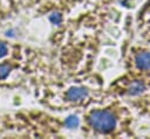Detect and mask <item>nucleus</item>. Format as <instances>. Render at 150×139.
<instances>
[{
    "label": "nucleus",
    "instance_id": "2",
    "mask_svg": "<svg viewBox=\"0 0 150 139\" xmlns=\"http://www.w3.org/2000/svg\"><path fill=\"white\" fill-rule=\"evenodd\" d=\"M87 90L84 88H80V86H76V88H71L67 91V98L69 100H80V99H83L86 96H87Z\"/></svg>",
    "mask_w": 150,
    "mask_h": 139
},
{
    "label": "nucleus",
    "instance_id": "8",
    "mask_svg": "<svg viewBox=\"0 0 150 139\" xmlns=\"http://www.w3.org/2000/svg\"><path fill=\"white\" fill-rule=\"evenodd\" d=\"M6 54H7V47H6V44L0 42V58L4 57Z\"/></svg>",
    "mask_w": 150,
    "mask_h": 139
},
{
    "label": "nucleus",
    "instance_id": "3",
    "mask_svg": "<svg viewBox=\"0 0 150 139\" xmlns=\"http://www.w3.org/2000/svg\"><path fill=\"white\" fill-rule=\"evenodd\" d=\"M135 63L138 69L148 70L150 69V53H141L136 56Z\"/></svg>",
    "mask_w": 150,
    "mask_h": 139
},
{
    "label": "nucleus",
    "instance_id": "4",
    "mask_svg": "<svg viewBox=\"0 0 150 139\" xmlns=\"http://www.w3.org/2000/svg\"><path fill=\"white\" fill-rule=\"evenodd\" d=\"M144 89H145V85H144L143 82H141V81H135V82H132V83L129 85V88H128V93H130V95H138V93H141L142 91H144Z\"/></svg>",
    "mask_w": 150,
    "mask_h": 139
},
{
    "label": "nucleus",
    "instance_id": "7",
    "mask_svg": "<svg viewBox=\"0 0 150 139\" xmlns=\"http://www.w3.org/2000/svg\"><path fill=\"white\" fill-rule=\"evenodd\" d=\"M49 19H50V21L53 22V23H60L61 22V15L59 14V13H53L50 16H49Z\"/></svg>",
    "mask_w": 150,
    "mask_h": 139
},
{
    "label": "nucleus",
    "instance_id": "5",
    "mask_svg": "<svg viewBox=\"0 0 150 139\" xmlns=\"http://www.w3.org/2000/svg\"><path fill=\"white\" fill-rule=\"evenodd\" d=\"M64 124H66L67 127L73 128V127H76V126L79 125V119H77V117H75V116H69V117L66 119Z\"/></svg>",
    "mask_w": 150,
    "mask_h": 139
},
{
    "label": "nucleus",
    "instance_id": "1",
    "mask_svg": "<svg viewBox=\"0 0 150 139\" xmlns=\"http://www.w3.org/2000/svg\"><path fill=\"white\" fill-rule=\"evenodd\" d=\"M88 120L91 127L101 133H109L116 126L115 117L110 112L104 110H97L91 112Z\"/></svg>",
    "mask_w": 150,
    "mask_h": 139
},
{
    "label": "nucleus",
    "instance_id": "6",
    "mask_svg": "<svg viewBox=\"0 0 150 139\" xmlns=\"http://www.w3.org/2000/svg\"><path fill=\"white\" fill-rule=\"evenodd\" d=\"M9 71H11L9 65H7V64H0V79L6 78L8 76Z\"/></svg>",
    "mask_w": 150,
    "mask_h": 139
}]
</instances>
